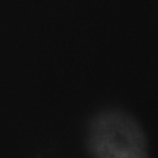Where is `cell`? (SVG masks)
Masks as SVG:
<instances>
[{
	"label": "cell",
	"mask_w": 158,
	"mask_h": 158,
	"mask_svg": "<svg viewBox=\"0 0 158 158\" xmlns=\"http://www.w3.org/2000/svg\"><path fill=\"white\" fill-rule=\"evenodd\" d=\"M86 147L92 158H149L144 131L127 112L109 108L88 122Z\"/></svg>",
	"instance_id": "cell-1"
}]
</instances>
